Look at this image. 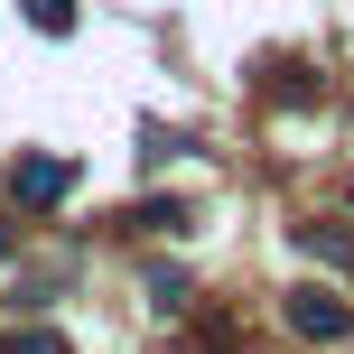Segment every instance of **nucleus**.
<instances>
[{"mask_svg": "<svg viewBox=\"0 0 354 354\" xmlns=\"http://www.w3.org/2000/svg\"><path fill=\"white\" fill-rule=\"evenodd\" d=\"M66 187H75V159H47V149H28V159L10 168V196H19V205H56Z\"/></svg>", "mask_w": 354, "mask_h": 354, "instance_id": "1", "label": "nucleus"}, {"mask_svg": "<svg viewBox=\"0 0 354 354\" xmlns=\"http://www.w3.org/2000/svg\"><path fill=\"white\" fill-rule=\"evenodd\" d=\"M289 326H299V336H317V345H336L345 336V299H326V289H299V299H289Z\"/></svg>", "mask_w": 354, "mask_h": 354, "instance_id": "2", "label": "nucleus"}, {"mask_svg": "<svg viewBox=\"0 0 354 354\" xmlns=\"http://www.w3.org/2000/svg\"><path fill=\"white\" fill-rule=\"evenodd\" d=\"M299 252H308V261H326V270H345V261H354V243H345V233H326V224H308V233H299Z\"/></svg>", "mask_w": 354, "mask_h": 354, "instance_id": "3", "label": "nucleus"}, {"mask_svg": "<svg viewBox=\"0 0 354 354\" xmlns=\"http://www.w3.org/2000/svg\"><path fill=\"white\" fill-rule=\"evenodd\" d=\"M19 10H28V28H47V37L75 28V0H19Z\"/></svg>", "mask_w": 354, "mask_h": 354, "instance_id": "4", "label": "nucleus"}, {"mask_svg": "<svg viewBox=\"0 0 354 354\" xmlns=\"http://www.w3.org/2000/svg\"><path fill=\"white\" fill-rule=\"evenodd\" d=\"M0 354H75L66 336H56V326H19V336L10 345H0Z\"/></svg>", "mask_w": 354, "mask_h": 354, "instance_id": "5", "label": "nucleus"}, {"mask_svg": "<svg viewBox=\"0 0 354 354\" xmlns=\"http://www.w3.org/2000/svg\"><path fill=\"white\" fill-rule=\"evenodd\" d=\"M10 252H19V243H10V233H0V261H10Z\"/></svg>", "mask_w": 354, "mask_h": 354, "instance_id": "6", "label": "nucleus"}]
</instances>
